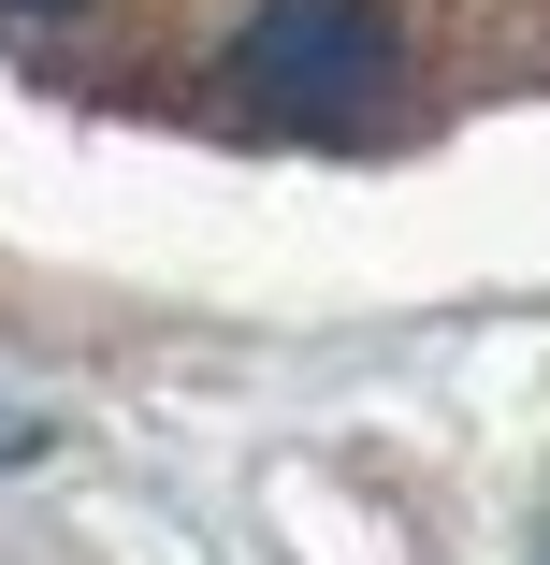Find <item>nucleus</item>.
<instances>
[{
  "label": "nucleus",
  "instance_id": "f257e3e1",
  "mask_svg": "<svg viewBox=\"0 0 550 565\" xmlns=\"http://www.w3.org/2000/svg\"><path fill=\"white\" fill-rule=\"evenodd\" d=\"M391 73H406L391 0H261L233 30V102L261 131H304V146H348L391 102Z\"/></svg>",
  "mask_w": 550,
  "mask_h": 565
},
{
  "label": "nucleus",
  "instance_id": "f03ea898",
  "mask_svg": "<svg viewBox=\"0 0 550 565\" xmlns=\"http://www.w3.org/2000/svg\"><path fill=\"white\" fill-rule=\"evenodd\" d=\"M0 15H87V0H0Z\"/></svg>",
  "mask_w": 550,
  "mask_h": 565
},
{
  "label": "nucleus",
  "instance_id": "7ed1b4c3",
  "mask_svg": "<svg viewBox=\"0 0 550 565\" xmlns=\"http://www.w3.org/2000/svg\"><path fill=\"white\" fill-rule=\"evenodd\" d=\"M15 449H30V420H15V406H0V465H15Z\"/></svg>",
  "mask_w": 550,
  "mask_h": 565
}]
</instances>
